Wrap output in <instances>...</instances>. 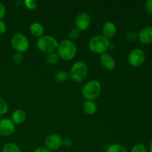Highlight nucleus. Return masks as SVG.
<instances>
[{
  "label": "nucleus",
  "mask_w": 152,
  "mask_h": 152,
  "mask_svg": "<svg viewBox=\"0 0 152 152\" xmlns=\"http://www.w3.org/2000/svg\"><path fill=\"white\" fill-rule=\"evenodd\" d=\"M57 51L60 59L69 61L75 57L77 49L74 42L69 39H64L59 43Z\"/></svg>",
  "instance_id": "obj_1"
},
{
  "label": "nucleus",
  "mask_w": 152,
  "mask_h": 152,
  "mask_svg": "<svg viewBox=\"0 0 152 152\" xmlns=\"http://www.w3.org/2000/svg\"><path fill=\"white\" fill-rule=\"evenodd\" d=\"M110 45H111V42L109 39L103 37L102 34L94 36L88 43L91 51L96 54H102L104 53H106L107 50L109 49Z\"/></svg>",
  "instance_id": "obj_2"
},
{
  "label": "nucleus",
  "mask_w": 152,
  "mask_h": 152,
  "mask_svg": "<svg viewBox=\"0 0 152 152\" xmlns=\"http://www.w3.org/2000/svg\"><path fill=\"white\" fill-rule=\"evenodd\" d=\"M102 92V86L98 80H92L86 83L82 88V94L86 100H94Z\"/></svg>",
  "instance_id": "obj_3"
},
{
  "label": "nucleus",
  "mask_w": 152,
  "mask_h": 152,
  "mask_svg": "<svg viewBox=\"0 0 152 152\" xmlns=\"http://www.w3.org/2000/svg\"><path fill=\"white\" fill-rule=\"evenodd\" d=\"M37 46L40 51L48 54L57 50L59 42L56 39L52 36L43 35L37 39Z\"/></svg>",
  "instance_id": "obj_4"
},
{
  "label": "nucleus",
  "mask_w": 152,
  "mask_h": 152,
  "mask_svg": "<svg viewBox=\"0 0 152 152\" xmlns=\"http://www.w3.org/2000/svg\"><path fill=\"white\" fill-rule=\"evenodd\" d=\"M88 73V69L87 65L84 62L78 61L73 64L70 70V78L76 83H80L86 78Z\"/></svg>",
  "instance_id": "obj_5"
},
{
  "label": "nucleus",
  "mask_w": 152,
  "mask_h": 152,
  "mask_svg": "<svg viewBox=\"0 0 152 152\" xmlns=\"http://www.w3.org/2000/svg\"><path fill=\"white\" fill-rule=\"evenodd\" d=\"M11 45L16 52L23 53L29 48L30 42L25 34L18 33L14 34L12 37Z\"/></svg>",
  "instance_id": "obj_6"
},
{
  "label": "nucleus",
  "mask_w": 152,
  "mask_h": 152,
  "mask_svg": "<svg viewBox=\"0 0 152 152\" xmlns=\"http://www.w3.org/2000/svg\"><path fill=\"white\" fill-rule=\"evenodd\" d=\"M145 53L142 49L136 48L132 50L128 56V61L132 66L137 68L145 62Z\"/></svg>",
  "instance_id": "obj_7"
},
{
  "label": "nucleus",
  "mask_w": 152,
  "mask_h": 152,
  "mask_svg": "<svg viewBox=\"0 0 152 152\" xmlns=\"http://www.w3.org/2000/svg\"><path fill=\"white\" fill-rule=\"evenodd\" d=\"M62 146V137L58 134H51L46 137L45 147L50 151H56Z\"/></svg>",
  "instance_id": "obj_8"
},
{
  "label": "nucleus",
  "mask_w": 152,
  "mask_h": 152,
  "mask_svg": "<svg viewBox=\"0 0 152 152\" xmlns=\"http://www.w3.org/2000/svg\"><path fill=\"white\" fill-rule=\"evenodd\" d=\"M90 15L86 12H81L77 16L75 19V28L80 31H85L89 28L91 25Z\"/></svg>",
  "instance_id": "obj_9"
},
{
  "label": "nucleus",
  "mask_w": 152,
  "mask_h": 152,
  "mask_svg": "<svg viewBox=\"0 0 152 152\" xmlns=\"http://www.w3.org/2000/svg\"><path fill=\"white\" fill-rule=\"evenodd\" d=\"M15 124L10 119L3 118L0 120V136L8 137L13 134Z\"/></svg>",
  "instance_id": "obj_10"
},
{
  "label": "nucleus",
  "mask_w": 152,
  "mask_h": 152,
  "mask_svg": "<svg viewBox=\"0 0 152 152\" xmlns=\"http://www.w3.org/2000/svg\"><path fill=\"white\" fill-rule=\"evenodd\" d=\"M99 63L104 69L107 71H113L116 68L117 62L115 59L111 54L108 53H104L100 55Z\"/></svg>",
  "instance_id": "obj_11"
},
{
  "label": "nucleus",
  "mask_w": 152,
  "mask_h": 152,
  "mask_svg": "<svg viewBox=\"0 0 152 152\" xmlns=\"http://www.w3.org/2000/svg\"><path fill=\"white\" fill-rule=\"evenodd\" d=\"M138 40L142 44L148 45L152 42V26L142 28L138 33Z\"/></svg>",
  "instance_id": "obj_12"
},
{
  "label": "nucleus",
  "mask_w": 152,
  "mask_h": 152,
  "mask_svg": "<svg viewBox=\"0 0 152 152\" xmlns=\"http://www.w3.org/2000/svg\"><path fill=\"white\" fill-rule=\"evenodd\" d=\"M102 32V35L103 36V37H105V38H107L108 39H112L114 38L116 36V34H117V26H116V25L114 22L108 21V22H105V23L103 24Z\"/></svg>",
  "instance_id": "obj_13"
},
{
  "label": "nucleus",
  "mask_w": 152,
  "mask_h": 152,
  "mask_svg": "<svg viewBox=\"0 0 152 152\" xmlns=\"http://www.w3.org/2000/svg\"><path fill=\"white\" fill-rule=\"evenodd\" d=\"M45 28L42 23L39 22H34L30 25V32L34 37L39 38L44 35Z\"/></svg>",
  "instance_id": "obj_14"
},
{
  "label": "nucleus",
  "mask_w": 152,
  "mask_h": 152,
  "mask_svg": "<svg viewBox=\"0 0 152 152\" xmlns=\"http://www.w3.org/2000/svg\"><path fill=\"white\" fill-rule=\"evenodd\" d=\"M27 114L25 111L22 109L15 110L11 115V120L15 125H19L25 121Z\"/></svg>",
  "instance_id": "obj_15"
},
{
  "label": "nucleus",
  "mask_w": 152,
  "mask_h": 152,
  "mask_svg": "<svg viewBox=\"0 0 152 152\" xmlns=\"http://www.w3.org/2000/svg\"><path fill=\"white\" fill-rule=\"evenodd\" d=\"M83 108L88 115H94L97 111L96 104L93 100H86L83 104Z\"/></svg>",
  "instance_id": "obj_16"
},
{
  "label": "nucleus",
  "mask_w": 152,
  "mask_h": 152,
  "mask_svg": "<svg viewBox=\"0 0 152 152\" xmlns=\"http://www.w3.org/2000/svg\"><path fill=\"white\" fill-rule=\"evenodd\" d=\"M70 78L69 72L67 71H59L55 75V80L59 83H63L68 81Z\"/></svg>",
  "instance_id": "obj_17"
},
{
  "label": "nucleus",
  "mask_w": 152,
  "mask_h": 152,
  "mask_svg": "<svg viewBox=\"0 0 152 152\" xmlns=\"http://www.w3.org/2000/svg\"><path fill=\"white\" fill-rule=\"evenodd\" d=\"M59 59H60V58H59L58 53H56V52L48 53L45 58L46 62L50 65H56L59 62Z\"/></svg>",
  "instance_id": "obj_18"
},
{
  "label": "nucleus",
  "mask_w": 152,
  "mask_h": 152,
  "mask_svg": "<svg viewBox=\"0 0 152 152\" xmlns=\"http://www.w3.org/2000/svg\"><path fill=\"white\" fill-rule=\"evenodd\" d=\"M106 152H128L126 147L120 143H114L107 148Z\"/></svg>",
  "instance_id": "obj_19"
},
{
  "label": "nucleus",
  "mask_w": 152,
  "mask_h": 152,
  "mask_svg": "<svg viewBox=\"0 0 152 152\" xmlns=\"http://www.w3.org/2000/svg\"><path fill=\"white\" fill-rule=\"evenodd\" d=\"M1 152H22L20 148L16 144L13 142H7L4 145Z\"/></svg>",
  "instance_id": "obj_20"
},
{
  "label": "nucleus",
  "mask_w": 152,
  "mask_h": 152,
  "mask_svg": "<svg viewBox=\"0 0 152 152\" xmlns=\"http://www.w3.org/2000/svg\"><path fill=\"white\" fill-rule=\"evenodd\" d=\"M80 31H79L77 28H73L71 31L68 33V38L71 41H74V40H77V39L80 37Z\"/></svg>",
  "instance_id": "obj_21"
},
{
  "label": "nucleus",
  "mask_w": 152,
  "mask_h": 152,
  "mask_svg": "<svg viewBox=\"0 0 152 152\" xmlns=\"http://www.w3.org/2000/svg\"><path fill=\"white\" fill-rule=\"evenodd\" d=\"M8 111V104L5 99L0 97V116L5 114Z\"/></svg>",
  "instance_id": "obj_22"
},
{
  "label": "nucleus",
  "mask_w": 152,
  "mask_h": 152,
  "mask_svg": "<svg viewBox=\"0 0 152 152\" xmlns=\"http://www.w3.org/2000/svg\"><path fill=\"white\" fill-rule=\"evenodd\" d=\"M126 39L129 42H134L137 40H138V34L134 31H130L126 34Z\"/></svg>",
  "instance_id": "obj_23"
},
{
  "label": "nucleus",
  "mask_w": 152,
  "mask_h": 152,
  "mask_svg": "<svg viewBox=\"0 0 152 152\" xmlns=\"http://www.w3.org/2000/svg\"><path fill=\"white\" fill-rule=\"evenodd\" d=\"M131 152H148L146 147L142 143H137L132 147Z\"/></svg>",
  "instance_id": "obj_24"
},
{
  "label": "nucleus",
  "mask_w": 152,
  "mask_h": 152,
  "mask_svg": "<svg viewBox=\"0 0 152 152\" xmlns=\"http://www.w3.org/2000/svg\"><path fill=\"white\" fill-rule=\"evenodd\" d=\"M24 4L25 7L29 10H34L37 7V3L35 0H25L24 1Z\"/></svg>",
  "instance_id": "obj_25"
},
{
  "label": "nucleus",
  "mask_w": 152,
  "mask_h": 152,
  "mask_svg": "<svg viewBox=\"0 0 152 152\" xmlns=\"http://www.w3.org/2000/svg\"><path fill=\"white\" fill-rule=\"evenodd\" d=\"M24 56L23 53H19V52H16L13 56V61L15 64H20L21 62L23 61Z\"/></svg>",
  "instance_id": "obj_26"
},
{
  "label": "nucleus",
  "mask_w": 152,
  "mask_h": 152,
  "mask_svg": "<svg viewBox=\"0 0 152 152\" xmlns=\"http://www.w3.org/2000/svg\"><path fill=\"white\" fill-rule=\"evenodd\" d=\"M73 143H74V142L71 138L66 137L62 139V146L65 147V148H70V147L72 146Z\"/></svg>",
  "instance_id": "obj_27"
},
{
  "label": "nucleus",
  "mask_w": 152,
  "mask_h": 152,
  "mask_svg": "<svg viewBox=\"0 0 152 152\" xmlns=\"http://www.w3.org/2000/svg\"><path fill=\"white\" fill-rule=\"evenodd\" d=\"M144 8L147 13L152 14V0H148L147 1H145Z\"/></svg>",
  "instance_id": "obj_28"
},
{
  "label": "nucleus",
  "mask_w": 152,
  "mask_h": 152,
  "mask_svg": "<svg viewBox=\"0 0 152 152\" xmlns=\"http://www.w3.org/2000/svg\"><path fill=\"white\" fill-rule=\"evenodd\" d=\"M6 14V8L4 4L0 1V20H2Z\"/></svg>",
  "instance_id": "obj_29"
},
{
  "label": "nucleus",
  "mask_w": 152,
  "mask_h": 152,
  "mask_svg": "<svg viewBox=\"0 0 152 152\" xmlns=\"http://www.w3.org/2000/svg\"><path fill=\"white\" fill-rule=\"evenodd\" d=\"M7 31V25L5 22L3 20H0V34H3Z\"/></svg>",
  "instance_id": "obj_30"
},
{
  "label": "nucleus",
  "mask_w": 152,
  "mask_h": 152,
  "mask_svg": "<svg viewBox=\"0 0 152 152\" xmlns=\"http://www.w3.org/2000/svg\"><path fill=\"white\" fill-rule=\"evenodd\" d=\"M34 152H52V151H50V150L46 148L45 147H39V148H36Z\"/></svg>",
  "instance_id": "obj_31"
},
{
  "label": "nucleus",
  "mask_w": 152,
  "mask_h": 152,
  "mask_svg": "<svg viewBox=\"0 0 152 152\" xmlns=\"http://www.w3.org/2000/svg\"><path fill=\"white\" fill-rule=\"evenodd\" d=\"M149 150H150V152H152V140H151V142H150V145H149Z\"/></svg>",
  "instance_id": "obj_32"
}]
</instances>
